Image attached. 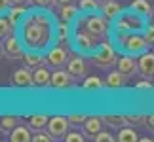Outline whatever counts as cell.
<instances>
[{
    "label": "cell",
    "instance_id": "6da1fadb",
    "mask_svg": "<svg viewBox=\"0 0 154 142\" xmlns=\"http://www.w3.org/2000/svg\"><path fill=\"white\" fill-rule=\"evenodd\" d=\"M57 27L53 25V19L50 11L44 10H34L21 21L19 36L21 42L27 49L31 51H44L53 44L55 40Z\"/></svg>",
    "mask_w": 154,
    "mask_h": 142
},
{
    "label": "cell",
    "instance_id": "7a4b0ae2",
    "mask_svg": "<svg viewBox=\"0 0 154 142\" xmlns=\"http://www.w3.org/2000/svg\"><path fill=\"white\" fill-rule=\"evenodd\" d=\"M116 40H118V46L126 53H131V55H141V53L146 51V47H150L145 34H139V32H118Z\"/></svg>",
    "mask_w": 154,
    "mask_h": 142
},
{
    "label": "cell",
    "instance_id": "3957f363",
    "mask_svg": "<svg viewBox=\"0 0 154 142\" xmlns=\"http://www.w3.org/2000/svg\"><path fill=\"white\" fill-rule=\"evenodd\" d=\"M114 28L116 32H139L141 28H146L145 15L137 13V11H122L114 19Z\"/></svg>",
    "mask_w": 154,
    "mask_h": 142
},
{
    "label": "cell",
    "instance_id": "277c9868",
    "mask_svg": "<svg viewBox=\"0 0 154 142\" xmlns=\"http://www.w3.org/2000/svg\"><path fill=\"white\" fill-rule=\"evenodd\" d=\"M82 27L84 31H88L95 40H106L109 36V31H110V21L101 13H93V15H86L84 21H82Z\"/></svg>",
    "mask_w": 154,
    "mask_h": 142
},
{
    "label": "cell",
    "instance_id": "5b68a950",
    "mask_svg": "<svg viewBox=\"0 0 154 142\" xmlns=\"http://www.w3.org/2000/svg\"><path fill=\"white\" fill-rule=\"evenodd\" d=\"M91 61H93V64H95L97 68H112L118 63L116 49L112 47L110 42L103 40V44H99L97 49L91 53Z\"/></svg>",
    "mask_w": 154,
    "mask_h": 142
},
{
    "label": "cell",
    "instance_id": "8992f818",
    "mask_svg": "<svg viewBox=\"0 0 154 142\" xmlns=\"http://www.w3.org/2000/svg\"><path fill=\"white\" fill-rule=\"evenodd\" d=\"M76 85V78L69 70H63V68H55L51 72V81H50V87L55 91H69Z\"/></svg>",
    "mask_w": 154,
    "mask_h": 142
},
{
    "label": "cell",
    "instance_id": "52a82bcc",
    "mask_svg": "<svg viewBox=\"0 0 154 142\" xmlns=\"http://www.w3.org/2000/svg\"><path fill=\"white\" fill-rule=\"evenodd\" d=\"M23 42H21V36H15V34H11L8 36L6 40H2V55L6 59H23L25 55V51H23Z\"/></svg>",
    "mask_w": 154,
    "mask_h": 142
},
{
    "label": "cell",
    "instance_id": "ba28073f",
    "mask_svg": "<svg viewBox=\"0 0 154 142\" xmlns=\"http://www.w3.org/2000/svg\"><path fill=\"white\" fill-rule=\"evenodd\" d=\"M69 59H70V55H69L67 47L55 46V47H51L48 51V55H46V64H48L50 68H63V67H67Z\"/></svg>",
    "mask_w": 154,
    "mask_h": 142
},
{
    "label": "cell",
    "instance_id": "9c48e42d",
    "mask_svg": "<svg viewBox=\"0 0 154 142\" xmlns=\"http://www.w3.org/2000/svg\"><path fill=\"white\" fill-rule=\"evenodd\" d=\"M69 117H63V116H53L50 117V123H48V133L53 137V140H65L69 133Z\"/></svg>",
    "mask_w": 154,
    "mask_h": 142
},
{
    "label": "cell",
    "instance_id": "30bf717a",
    "mask_svg": "<svg viewBox=\"0 0 154 142\" xmlns=\"http://www.w3.org/2000/svg\"><path fill=\"white\" fill-rule=\"evenodd\" d=\"M74 46L76 49H78L80 53H84V55H90V53H93L97 49V40L91 36L88 31H78L74 34Z\"/></svg>",
    "mask_w": 154,
    "mask_h": 142
},
{
    "label": "cell",
    "instance_id": "8fae6325",
    "mask_svg": "<svg viewBox=\"0 0 154 142\" xmlns=\"http://www.w3.org/2000/svg\"><path fill=\"white\" fill-rule=\"evenodd\" d=\"M116 67H118V70H120V72H124V74L129 78V76H133V74L139 72V59H135L131 53H126L124 57L118 59Z\"/></svg>",
    "mask_w": 154,
    "mask_h": 142
},
{
    "label": "cell",
    "instance_id": "7c38bea8",
    "mask_svg": "<svg viewBox=\"0 0 154 142\" xmlns=\"http://www.w3.org/2000/svg\"><path fill=\"white\" fill-rule=\"evenodd\" d=\"M11 84L15 87H32V68L29 67H23V68H17L14 70L11 74Z\"/></svg>",
    "mask_w": 154,
    "mask_h": 142
},
{
    "label": "cell",
    "instance_id": "4fadbf2b",
    "mask_svg": "<svg viewBox=\"0 0 154 142\" xmlns=\"http://www.w3.org/2000/svg\"><path fill=\"white\" fill-rule=\"evenodd\" d=\"M139 74L145 78L152 80L154 78V53L152 51H145L139 57Z\"/></svg>",
    "mask_w": 154,
    "mask_h": 142
},
{
    "label": "cell",
    "instance_id": "5bb4252c",
    "mask_svg": "<svg viewBox=\"0 0 154 142\" xmlns=\"http://www.w3.org/2000/svg\"><path fill=\"white\" fill-rule=\"evenodd\" d=\"M67 70L74 76L76 80L86 78V74H88V67H86V63H84L82 57H70L69 63H67Z\"/></svg>",
    "mask_w": 154,
    "mask_h": 142
},
{
    "label": "cell",
    "instance_id": "9a60e30c",
    "mask_svg": "<svg viewBox=\"0 0 154 142\" xmlns=\"http://www.w3.org/2000/svg\"><path fill=\"white\" fill-rule=\"evenodd\" d=\"M103 125H105V120L101 116H88V120L84 123V133L93 138L97 133L103 131Z\"/></svg>",
    "mask_w": 154,
    "mask_h": 142
},
{
    "label": "cell",
    "instance_id": "2e32d148",
    "mask_svg": "<svg viewBox=\"0 0 154 142\" xmlns=\"http://www.w3.org/2000/svg\"><path fill=\"white\" fill-rule=\"evenodd\" d=\"M50 81H51V72H50V68H46V64L32 70V84H34V87H48Z\"/></svg>",
    "mask_w": 154,
    "mask_h": 142
},
{
    "label": "cell",
    "instance_id": "e0dca14e",
    "mask_svg": "<svg viewBox=\"0 0 154 142\" xmlns=\"http://www.w3.org/2000/svg\"><path fill=\"white\" fill-rule=\"evenodd\" d=\"M122 6H120V2H116V0H105L103 2V6H101V13L106 17L109 21H114L118 15L122 13Z\"/></svg>",
    "mask_w": 154,
    "mask_h": 142
},
{
    "label": "cell",
    "instance_id": "ac0fdd59",
    "mask_svg": "<svg viewBox=\"0 0 154 142\" xmlns=\"http://www.w3.org/2000/svg\"><path fill=\"white\" fill-rule=\"evenodd\" d=\"M48 123H50V116L46 114H34L27 120V125L32 133H38V131H44L48 129Z\"/></svg>",
    "mask_w": 154,
    "mask_h": 142
},
{
    "label": "cell",
    "instance_id": "d6986e66",
    "mask_svg": "<svg viewBox=\"0 0 154 142\" xmlns=\"http://www.w3.org/2000/svg\"><path fill=\"white\" fill-rule=\"evenodd\" d=\"M128 81V76L120 72V70H110V74L106 76V87L109 89H122Z\"/></svg>",
    "mask_w": 154,
    "mask_h": 142
},
{
    "label": "cell",
    "instance_id": "ffe728a7",
    "mask_svg": "<svg viewBox=\"0 0 154 142\" xmlns=\"http://www.w3.org/2000/svg\"><path fill=\"white\" fill-rule=\"evenodd\" d=\"M23 63H25V67L29 68H38V67H44L46 64V57L40 55V51H25V55H23Z\"/></svg>",
    "mask_w": 154,
    "mask_h": 142
},
{
    "label": "cell",
    "instance_id": "44dd1931",
    "mask_svg": "<svg viewBox=\"0 0 154 142\" xmlns=\"http://www.w3.org/2000/svg\"><path fill=\"white\" fill-rule=\"evenodd\" d=\"M32 131L29 129V125L25 127V125H17L14 131H11L10 135H8V138L11 140V142H31L32 140V135H31Z\"/></svg>",
    "mask_w": 154,
    "mask_h": 142
},
{
    "label": "cell",
    "instance_id": "7402d4cb",
    "mask_svg": "<svg viewBox=\"0 0 154 142\" xmlns=\"http://www.w3.org/2000/svg\"><path fill=\"white\" fill-rule=\"evenodd\" d=\"M101 6H103V0H78L80 13H84V15L99 13V11H101Z\"/></svg>",
    "mask_w": 154,
    "mask_h": 142
},
{
    "label": "cell",
    "instance_id": "603a6c76",
    "mask_svg": "<svg viewBox=\"0 0 154 142\" xmlns=\"http://www.w3.org/2000/svg\"><path fill=\"white\" fill-rule=\"evenodd\" d=\"M80 13V8L74 4H65V6H59V19L65 21V23H70V21H76V17Z\"/></svg>",
    "mask_w": 154,
    "mask_h": 142
},
{
    "label": "cell",
    "instance_id": "cb8c5ba5",
    "mask_svg": "<svg viewBox=\"0 0 154 142\" xmlns=\"http://www.w3.org/2000/svg\"><path fill=\"white\" fill-rule=\"evenodd\" d=\"M15 27L17 25L8 15H0V42L6 40L8 36H11V34H15Z\"/></svg>",
    "mask_w": 154,
    "mask_h": 142
},
{
    "label": "cell",
    "instance_id": "d4e9b609",
    "mask_svg": "<svg viewBox=\"0 0 154 142\" xmlns=\"http://www.w3.org/2000/svg\"><path fill=\"white\" fill-rule=\"evenodd\" d=\"M129 10L131 11H137V13L145 15V17H152L154 15V10L149 0H133L131 4H129Z\"/></svg>",
    "mask_w": 154,
    "mask_h": 142
},
{
    "label": "cell",
    "instance_id": "484cf974",
    "mask_svg": "<svg viewBox=\"0 0 154 142\" xmlns=\"http://www.w3.org/2000/svg\"><path fill=\"white\" fill-rule=\"evenodd\" d=\"M105 85H106V81H103L97 76H86V80L82 81V89L84 91H101L105 89Z\"/></svg>",
    "mask_w": 154,
    "mask_h": 142
},
{
    "label": "cell",
    "instance_id": "4316f807",
    "mask_svg": "<svg viewBox=\"0 0 154 142\" xmlns=\"http://www.w3.org/2000/svg\"><path fill=\"white\" fill-rule=\"evenodd\" d=\"M27 6H17V4H11V8L8 10V17L11 21L15 23V25H19V23L27 17Z\"/></svg>",
    "mask_w": 154,
    "mask_h": 142
},
{
    "label": "cell",
    "instance_id": "83f0119b",
    "mask_svg": "<svg viewBox=\"0 0 154 142\" xmlns=\"http://www.w3.org/2000/svg\"><path fill=\"white\" fill-rule=\"evenodd\" d=\"M17 125H19V117H15V116H2L0 117V133H4V135H10Z\"/></svg>",
    "mask_w": 154,
    "mask_h": 142
},
{
    "label": "cell",
    "instance_id": "f1b7e54d",
    "mask_svg": "<svg viewBox=\"0 0 154 142\" xmlns=\"http://www.w3.org/2000/svg\"><path fill=\"white\" fill-rule=\"evenodd\" d=\"M116 140L118 142H137L139 137H137V133H135V129L133 125L131 127H122V129H118V135H116Z\"/></svg>",
    "mask_w": 154,
    "mask_h": 142
},
{
    "label": "cell",
    "instance_id": "f546056e",
    "mask_svg": "<svg viewBox=\"0 0 154 142\" xmlns=\"http://www.w3.org/2000/svg\"><path fill=\"white\" fill-rule=\"evenodd\" d=\"M105 125H109L112 129H122L128 125V117L126 116H120V114H110V116H105Z\"/></svg>",
    "mask_w": 154,
    "mask_h": 142
},
{
    "label": "cell",
    "instance_id": "4dcf8cb0",
    "mask_svg": "<svg viewBox=\"0 0 154 142\" xmlns=\"http://www.w3.org/2000/svg\"><path fill=\"white\" fill-rule=\"evenodd\" d=\"M128 125H133V127H139V125H146V120L149 116H143V114H128Z\"/></svg>",
    "mask_w": 154,
    "mask_h": 142
},
{
    "label": "cell",
    "instance_id": "1f68e13d",
    "mask_svg": "<svg viewBox=\"0 0 154 142\" xmlns=\"http://www.w3.org/2000/svg\"><path fill=\"white\" fill-rule=\"evenodd\" d=\"M69 23H65V21H61V25L57 27V42L59 44H63V42H67L69 40Z\"/></svg>",
    "mask_w": 154,
    "mask_h": 142
},
{
    "label": "cell",
    "instance_id": "d6a6232c",
    "mask_svg": "<svg viewBox=\"0 0 154 142\" xmlns=\"http://www.w3.org/2000/svg\"><path fill=\"white\" fill-rule=\"evenodd\" d=\"M67 117H69V123L72 127H84V123L88 120V116H84V114H70Z\"/></svg>",
    "mask_w": 154,
    "mask_h": 142
},
{
    "label": "cell",
    "instance_id": "836d02e7",
    "mask_svg": "<svg viewBox=\"0 0 154 142\" xmlns=\"http://www.w3.org/2000/svg\"><path fill=\"white\" fill-rule=\"evenodd\" d=\"M84 140H86V133H80V131H70L65 137V142H84Z\"/></svg>",
    "mask_w": 154,
    "mask_h": 142
},
{
    "label": "cell",
    "instance_id": "e575fe53",
    "mask_svg": "<svg viewBox=\"0 0 154 142\" xmlns=\"http://www.w3.org/2000/svg\"><path fill=\"white\" fill-rule=\"evenodd\" d=\"M93 140L95 142H114L116 137H112L109 131H101V133H97L95 137H93Z\"/></svg>",
    "mask_w": 154,
    "mask_h": 142
},
{
    "label": "cell",
    "instance_id": "d590c367",
    "mask_svg": "<svg viewBox=\"0 0 154 142\" xmlns=\"http://www.w3.org/2000/svg\"><path fill=\"white\" fill-rule=\"evenodd\" d=\"M32 140H34V142H51L53 137H51L48 131H38V133H34Z\"/></svg>",
    "mask_w": 154,
    "mask_h": 142
},
{
    "label": "cell",
    "instance_id": "8d00e7d4",
    "mask_svg": "<svg viewBox=\"0 0 154 142\" xmlns=\"http://www.w3.org/2000/svg\"><path fill=\"white\" fill-rule=\"evenodd\" d=\"M32 6H38V8H44V10H51L53 6H57V0H32Z\"/></svg>",
    "mask_w": 154,
    "mask_h": 142
},
{
    "label": "cell",
    "instance_id": "74e56055",
    "mask_svg": "<svg viewBox=\"0 0 154 142\" xmlns=\"http://www.w3.org/2000/svg\"><path fill=\"white\" fill-rule=\"evenodd\" d=\"M145 38H146V42H149V46L154 47V23H152V25H146V28H145Z\"/></svg>",
    "mask_w": 154,
    "mask_h": 142
},
{
    "label": "cell",
    "instance_id": "f35d334b",
    "mask_svg": "<svg viewBox=\"0 0 154 142\" xmlns=\"http://www.w3.org/2000/svg\"><path fill=\"white\" fill-rule=\"evenodd\" d=\"M135 89H139V91H150L152 89V84L149 81V78H146V80H141V81L135 84Z\"/></svg>",
    "mask_w": 154,
    "mask_h": 142
},
{
    "label": "cell",
    "instance_id": "ab89813d",
    "mask_svg": "<svg viewBox=\"0 0 154 142\" xmlns=\"http://www.w3.org/2000/svg\"><path fill=\"white\" fill-rule=\"evenodd\" d=\"M10 8H11V0H0V15L8 13Z\"/></svg>",
    "mask_w": 154,
    "mask_h": 142
},
{
    "label": "cell",
    "instance_id": "60d3db41",
    "mask_svg": "<svg viewBox=\"0 0 154 142\" xmlns=\"http://www.w3.org/2000/svg\"><path fill=\"white\" fill-rule=\"evenodd\" d=\"M11 4H17V6H27V4H32V0H11Z\"/></svg>",
    "mask_w": 154,
    "mask_h": 142
},
{
    "label": "cell",
    "instance_id": "b9f144b4",
    "mask_svg": "<svg viewBox=\"0 0 154 142\" xmlns=\"http://www.w3.org/2000/svg\"><path fill=\"white\" fill-rule=\"evenodd\" d=\"M146 125H149L152 131H154V114H152V116H149V120H146Z\"/></svg>",
    "mask_w": 154,
    "mask_h": 142
},
{
    "label": "cell",
    "instance_id": "7bdbcfd3",
    "mask_svg": "<svg viewBox=\"0 0 154 142\" xmlns=\"http://www.w3.org/2000/svg\"><path fill=\"white\" fill-rule=\"evenodd\" d=\"M65 4H74V0H57V6H65Z\"/></svg>",
    "mask_w": 154,
    "mask_h": 142
},
{
    "label": "cell",
    "instance_id": "ee69618b",
    "mask_svg": "<svg viewBox=\"0 0 154 142\" xmlns=\"http://www.w3.org/2000/svg\"><path fill=\"white\" fill-rule=\"evenodd\" d=\"M152 19H154V15H152Z\"/></svg>",
    "mask_w": 154,
    "mask_h": 142
},
{
    "label": "cell",
    "instance_id": "f6af8a7d",
    "mask_svg": "<svg viewBox=\"0 0 154 142\" xmlns=\"http://www.w3.org/2000/svg\"><path fill=\"white\" fill-rule=\"evenodd\" d=\"M103 2H105V0H103Z\"/></svg>",
    "mask_w": 154,
    "mask_h": 142
}]
</instances>
